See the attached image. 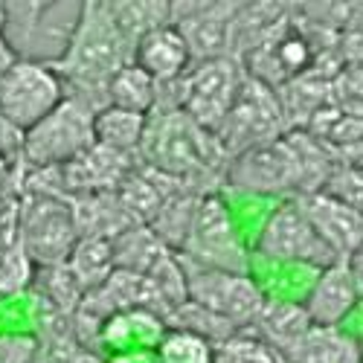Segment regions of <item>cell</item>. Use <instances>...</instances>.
Segmentation results:
<instances>
[{"mask_svg": "<svg viewBox=\"0 0 363 363\" xmlns=\"http://www.w3.org/2000/svg\"><path fill=\"white\" fill-rule=\"evenodd\" d=\"M145 128H148V116L105 105L94 116V143L108 148V151H113V155L131 157L134 151L140 155Z\"/></svg>", "mask_w": 363, "mask_h": 363, "instance_id": "19", "label": "cell"}, {"mask_svg": "<svg viewBox=\"0 0 363 363\" xmlns=\"http://www.w3.org/2000/svg\"><path fill=\"white\" fill-rule=\"evenodd\" d=\"M15 62H18L15 52L9 50V44L4 41V35H0V76H4V73H6V70L15 65Z\"/></svg>", "mask_w": 363, "mask_h": 363, "instance_id": "30", "label": "cell"}, {"mask_svg": "<svg viewBox=\"0 0 363 363\" xmlns=\"http://www.w3.org/2000/svg\"><path fill=\"white\" fill-rule=\"evenodd\" d=\"M38 363H47V360H44V357H41V360H38Z\"/></svg>", "mask_w": 363, "mask_h": 363, "instance_id": "32", "label": "cell"}, {"mask_svg": "<svg viewBox=\"0 0 363 363\" xmlns=\"http://www.w3.org/2000/svg\"><path fill=\"white\" fill-rule=\"evenodd\" d=\"M155 352L157 363H216L218 354V349L209 340L184 328H166Z\"/></svg>", "mask_w": 363, "mask_h": 363, "instance_id": "23", "label": "cell"}, {"mask_svg": "<svg viewBox=\"0 0 363 363\" xmlns=\"http://www.w3.org/2000/svg\"><path fill=\"white\" fill-rule=\"evenodd\" d=\"M285 363H363L360 346L335 328L311 325V331L299 340V346L285 357Z\"/></svg>", "mask_w": 363, "mask_h": 363, "instance_id": "21", "label": "cell"}, {"mask_svg": "<svg viewBox=\"0 0 363 363\" xmlns=\"http://www.w3.org/2000/svg\"><path fill=\"white\" fill-rule=\"evenodd\" d=\"M180 264H184L189 302H195V306H201L209 314L227 320L238 331L247 328V325H256V320L264 308V296L256 288V282L250 279V274L213 270V267L192 264L186 259H180Z\"/></svg>", "mask_w": 363, "mask_h": 363, "instance_id": "8", "label": "cell"}, {"mask_svg": "<svg viewBox=\"0 0 363 363\" xmlns=\"http://www.w3.org/2000/svg\"><path fill=\"white\" fill-rule=\"evenodd\" d=\"M44 346L35 331H9L0 335V363H38Z\"/></svg>", "mask_w": 363, "mask_h": 363, "instance_id": "25", "label": "cell"}, {"mask_svg": "<svg viewBox=\"0 0 363 363\" xmlns=\"http://www.w3.org/2000/svg\"><path fill=\"white\" fill-rule=\"evenodd\" d=\"M108 9L119 26V33L131 44V52L145 33L169 23V4H108Z\"/></svg>", "mask_w": 363, "mask_h": 363, "instance_id": "22", "label": "cell"}, {"mask_svg": "<svg viewBox=\"0 0 363 363\" xmlns=\"http://www.w3.org/2000/svg\"><path fill=\"white\" fill-rule=\"evenodd\" d=\"M131 62L143 73H148L157 84H169V82L184 79L189 73V67L195 65L184 35H180L172 23H163L157 29H151V33H145L134 44Z\"/></svg>", "mask_w": 363, "mask_h": 363, "instance_id": "15", "label": "cell"}, {"mask_svg": "<svg viewBox=\"0 0 363 363\" xmlns=\"http://www.w3.org/2000/svg\"><path fill=\"white\" fill-rule=\"evenodd\" d=\"M346 267H349V274H352V282L357 288V296H363V250L352 253L346 259Z\"/></svg>", "mask_w": 363, "mask_h": 363, "instance_id": "29", "label": "cell"}, {"mask_svg": "<svg viewBox=\"0 0 363 363\" xmlns=\"http://www.w3.org/2000/svg\"><path fill=\"white\" fill-rule=\"evenodd\" d=\"M65 99V82L50 65L18 62L0 76V116L18 131L26 134L47 113H52Z\"/></svg>", "mask_w": 363, "mask_h": 363, "instance_id": "9", "label": "cell"}, {"mask_svg": "<svg viewBox=\"0 0 363 363\" xmlns=\"http://www.w3.org/2000/svg\"><path fill=\"white\" fill-rule=\"evenodd\" d=\"M331 99L340 113L363 119V65H346L331 76Z\"/></svg>", "mask_w": 363, "mask_h": 363, "instance_id": "24", "label": "cell"}, {"mask_svg": "<svg viewBox=\"0 0 363 363\" xmlns=\"http://www.w3.org/2000/svg\"><path fill=\"white\" fill-rule=\"evenodd\" d=\"M296 203L308 216L314 230L323 235V241L340 259H349L352 253L363 250V213H357L354 206H349L346 201L335 198L325 189L299 195Z\"/></svg>", "mask_w": 363, "mask_h": 363, "instance_id": "14", "label": "cell"}, {"mask_svg": "<svg viewBox=\"0 0 363 363\" xmlns=\"http://www.w3.org/2000/svg\"><path fill=\"white\" fill-rule=\"evenodd\" d=\"M157 90H160V84L155 79H151L148 73H143L134 62H128L108 79L105 99H108L111 108L151 116L157 108Z\"/></svg>", "mask_w": 363, "mask_h": 363, "instance_id": "20", "label": "cell"}, {"mask_svg": "<svg viewBox=\"0 0 363 363\" xmlns=\"http://www.w3.org/2000/svg\"><path fill=\"white\" fill-rule=\"evenodd\" d=\"M256 328L262 331V343H267L285 360L299 346V340L311 331V320L302 306H291V302H264V308L256 320Z\"/></svg>", "mask_w": 363, "mask_h": 363, "instance_id": "18", "label": "cell"}, {"mask_svg": "<svg viewBox=\"0 0 363 363\" xmlns=\"http://www.w3.org/2000/svg\"><path fill=\"white\" fill-rule=\"evenodd\" d=\"M131 62V44L119 33V26L108 9V4H82L76 29L65 55L50 65L65 82V94L87 102L94 111L108 105L105 84L108 79Z\"/></svg>", "mask_w": 363, "mask_h": 363, "instance_id": "1", "label": "cell"}, {"mask_svg": "<svg viewBox=\"0 0 363 363\" xmlns=\"http://www.w3.org/2000/svg\"><path fill=\"white\" fill-rule=\"evenodd\" d=\"M82 4H4L0 35L26 62L55 65L76 29Z\"/></svg>", "mask_w": 363, "mask_h": 363, "instance_id": "4", "label": "cell"}, {"mask_svg": "<svg viewBox=\"0 0 363 363\" xmlns=\"http://www.w3.org/2000/svg\"><path fill=\"white\" fill-rule=\"evenodd\" d=\"M357 288L352 282V274L346 267V259L331 264V267H323V277L317 279V285L311 288L308 299H306V314L311 320V325H320V328H335L357 302Z\"/></svg>", "mask_w": 363, "mask_h": 363, "instance_id": "16", "label": "cell"}, {"mask_svg": "<svg viewBox=\"0 0 363 363\" xmlns=\"http://www.w3.org/2000/svg\"><path fill=\"white\" fill-rule=\"evenodd\" d=\"M145 169L189 184L192 177L206 174L216 166H227V155L218 140L198 128L184 111H157L148 116V128L140 145Z\"/></svg>", "mask_w": 363, "mask_h": 363, "instance_id": "3", "label": "cell"}, {"mask_svg": "<svg viewBox=\"0 0 363 363\" xmlns=\"http://www.w3.org/2000/svg\"><path fill=\"white\" fill-rule=\"evenodd\" d=\"M102 363H157V352L155 349H137V352H116L108 354Z\"/></svg>", "mask_w": 363, "mask_h": 363, "instance_id": "28", "label": "cell"}, {"mask_svg": "<svg viewBox=\"0 0 363 363\" xmlns=\"http://www.w3.org/2000/svg\"><path fill=\"white\" fill-rule=\"evenodd\" d=\"M67 363H102L96 354H90V352H79V354H73Z\"/></svg>", "mask_w": 363, "mask_h": 363, "instance_id": "31", "label": "cell"}, {"mask_svg": "<svg viewBox=\"0 0 363 363\" xmlns=\"http://www.w3.org/2000/svg\"><path fill=\"white\" fill-rule=\"evenodd\" d=\"M245 82H247V70L233 55L198 62L180 79V111L198 128L216 137L218 125L224 123L233 102L238 99Z\"/></svg>", "mask_w": 363, "mask_h": 363, "instance_id": "7", "label": "cell"}, {"mask_svg": "<svg viewBox=\"0 0 363 363\" xmlns=\"http://www.w3.org/2000/svg\"><path fill=\"white\" fill-rule=\"evenodd\" d=\"M259 253L279 262H306L317 267H331L343 262L323 241V235L314 230V224L308 221V216L302 213V206L296 201L282 203L270 216V221L259 235Z\"/></svg>", "mask_w": 363, "mask_h": 363, "instance_id": "12", "label": "cell"}, {"mask_svg": "<svg viewBox=\"0 0 363 363\" xmlns=\"http://www.w3.org/2000/svg\"><path fill=\"white\" fill-rule=\"evenodd\" d=\"M285 128L288 125H285L277 90L247 76L238 99L233 102L230 113L218 125L216 140H218L221 151L230 160V157L241 155V151H247L253 145H264V143L279 140Z\"/></svg>", "mask_w": 363, "mask_h": 363, "instance_id": "10", "label": "cell"}, {"mask_svg": "<svg viewBox=\"0 0 363 363\" xmlns=\"http://www.w3.org/2000/svg\"><path fill=\"white\" fill-rule=\"evenodd\" d=\"M328 177V160L323 157L320 145H314L306 134L253 145L230 157L224 166L227 184L250 192L296 189L299 195H311L325 189Z\"/></svg>", "mask_w": 363, "mask_h": 363, "instance_id": "2", "label": "cell"}, {"mask_svg": "<svg viewBox=\"0 0 363 363\" xmlns=\"http://www.w3.org/2000/svg\"><path fill=\"white\" fill-rule=\"evenodd\" d=\"M180 259H186L201 267L213 270H230V274H247V256L241 247V238L233 227V218L227 213V206L218 195H203L192 227L186 233L184 247L177 253Z\"/></svg>", "mask_w": 363, "mask_h": 363, "instance_id": "11", "label": "cell"}, {"mask_svg": "<svg viewBox=\"0 0 363 363\" xmlns=\"http://www.w3.org/2000/svg\"><path fill=\"white\" fill-rule=\"evenodd\" d=\"M79 238L76 213L62 192L29 189V195L18 201V241L35 267L67 264Z\"/></svg>", "mask_w": 363, "mask_h": 363, "instance_id": "6", "label": "cell"}, {"mask_svg": "<svg viewBox=\"0 0 363 363\" xmlns=\"http://www.w3.org/2000/svg\"><path fill=\"white\" fill-rule=\"evenodd\" d=\"M216 363H285V360L262 340L241 343L238 337H233L227 346L218 349Z\"/></svg>", "mask_w": 363, "mask_h": 363, "instance_id": "26", "label": "cell"}, {"mask_svg": "<svg viewBox=\"0 0 363 363\" xmlns=\"http://www.w3.org/2000/svg\"><path fill=\"white\" fill-rule=\"evenodd\" d=\"M235 12L238 4H169V23L184 35L192 62L198 65L233 55Z\"/></svg>", "mask_w": 363, "mask_h": 363, "instance_id": "13", "label": "cell"}, {"mask_svg": "<svg viewBox=\"0 0 363 363\" xmlns=\"http://www.w3.org/2000/svg\"><path fill=\"white\" fill-rule=\"evenodd\" d=\"M94 116L87 102L67 96L35 128H29L21 143V166L29 172L62 169L94 145Z\"/></svg>", "mask_w": 363, "mask_h": 363, "instance_id": "5", "label": "cell"}, {"mask_svg": "<svg viewBox=\"0 0 363 363\" xmlns=\"http://www.w3.org/2000/svg\"><path fill=\"white\" fill-rule=\"evenodd\" d=\"M163 320L155 317L145 308H128V311H116L111 314L102 325L96 343L105 346L108 354L116 352H137V349H155L163 337Z\"/></svg>", "mask_w": 363, "mask_h": 363, "instance_id": "17", "label": "cell"}, {"mask_svg": "<svg viewBox=\"0 0 363 363\" xmlns=\"http://www.w3.org/2000/svg\"><path fill=\"white\" fill-rule=\"evenodd\" d=\"M21 143H23V134H18L4 116H0V157H4L6 163L12 157H18L21 163Z\"/></svg>", "mask_w": 363, "mask_h": 363, "instance_id": "27", "label": "cell"}]
</instances>
